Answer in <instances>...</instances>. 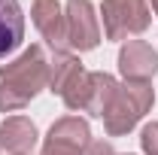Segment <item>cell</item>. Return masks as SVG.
<instances>
[{
  "label": "cell",
  "mask_w": 158,
  "mask_h": 155,
  "mask_svg": "<svg viewBox=\"0 0 158 155\" xmlns=\"http://www.w3.org/2000/svg\"><path fill=\"white\" fill-rule=\"evenodd\" d=\"M118 70L125 82H149L158 73V52L146 40H128L118 49Z\"/></svg>",
  "instance_id": "cell-7"
},
{
  "label": "cell",
  "mask_w": 158,
  "mask_h": 155,
  "mask_svg": "<svg viewBox=\"0 0 158 155\" xmlns=\"http://www.w3.org/2000/svg\"><path fill=\"white\" fill-rule=\"evenodd\" d=\"M40 140L37 125L27 116H9L0 125V152L9 155H27L34 149V143Z\"/></svg>",
  "instance_id": "cell-8"
},
{
  "label": "cell",
  "mask_w": 158,
  "mask_h": 155,
  "mask_svg": "<svg viewBox=\"0 0 158 155\" xmlns=\"http://www.w3.org/2000/svg\"><path fill=\"white\" fill-rule=\"evenodd\" d=\"M100 21L106 40H128L137 37L152 21V6L146 0H103L100 3Z\"/></svg>",
  "instance_id": "cell-3"
},
{
  "label": "cell",
  "mask_w": 158,
  "mask_h": 155,
  "mask_svg": "<svg viewBox=\"0 0 158 155\" xmlns=\"http://www.w3.org/2000/svg\"><path fill=\"white\" fill-rule=\"evenodd\" d=\"M49 61L43 46L24 49L15 61L0 67V113H19L49 85Z\"/></svg>",
  "instance_id": "cell-1"
},
{
  "label": "cell",
  "mask_w": 158,
  "mask_h": 155,
  "mask_svg": "<svg viewBox=\"0 0 158 155\" xmlns=\"http://www.w3.org/2000/svg\"><path fill=\"white\" fill-rule=\"evenodd\" d=\"M85 155H116V152H113L110 143H103V140H91L88 149H85Z\"/></svg>",
  "instance_id": "cell-13"
},
{
  "label": "cell",
  "mask_w": 158,
  "mask_h": 155,
  "mask_svg": "<svg viewBox=\"0 0 158 155\" xmlns=\"http://www.w3.org/2000/svg\"><path fill=\"white\" fill-rule=\"evenodd\" d=\"M67 46L76 52H91L100 43V21L91 0H67Z\"/></svg>",
  "instance_id": "cell-5"
},
{
  "label": "cell",
  "mask_w": 158,
  "mask_h": 155,
  "mask_svg": "<svg viewBox=\"0 0 158 155\" xmlns=\"http://www.w3.org/2000/svg\"><path fill=\"white\" fill-rule=\"evenodd\" d=\"M82 73H85V70H82V61H79L76 55H67V52H64V55H55L52 67H49V91L61 97Z\"/></svg>",
  "instance_id": "cell-11"
},
{
  "label": "cell",
  "mask_w": 158,
  "mask_h": 155,
  "mask_svg": "<svg viewBox=\"0 0 158 155\" xmlns=\"http://www.w3.org/2000/svg\"><path fill=\"white\" fill-rule=\"evenodd\" d=\"M155 103V88L152 82H125L118 85V94L110 107V113L103 116V128L110 137L128 134L140 119L146 116Z\"/></svg>",
  "instance_id": "cell-2"
},
{
  "label": "cell",
  "mask_w": 158,
  "mask_h": 155,
  "mask_svg": "<svg viewBox=\"0 0 158 155\" xmlns=\"http://www.w3.org/2000/svg\"><path fill=\"white\" fill-rule=\"evenodd\" d=\"M149 6H152V12L158 15V0H149Z\"/></svg>",
  "instance_id": "cell-14"
},
{
  "label": "cell",
  "mask_w": 158,
  "mask_h": 155,
  "mask_svg": "<svg viewBox=\"0 0 158 155\" xmlns=\"http://www.w3.org/2000/svg\"><path fill=\"white\" fill-rule=\"evenodd\" d=\"M140 146L146 155H158V122H149L140 134Z\"/></svg>",
  "instance_id": "cell-12"
},
{
  "label": "cell",
  "mask_w": 158,
  "mask_h": 155,
  "mask_svg": "<svg viewBox=\"0 0 158 155\" xmlns=\"http://www.w3.org/2000/svg\"><path fill=\"white\" fill-rule=\"evenodd\" d=\"M88 143H91L88 122L79 116H64L49 128V137L43 143V155H85Z\"/></svg>",
  "instance_id": "cell-4"
},
{
  "label": "cell",
  "mask_w": 158,
  "mask_h": 155,
  "mask_svg": "<svg viewBox=\"0 0 158 155\" xmlns=\"http://www.w3.org/2000/svg\"><path fill=\"white\" fill-rule=\"evenodd\" d=\"M31 21L37 24L40 37L46 40L55 55H64L70 46H67V15L61 9L58 0H34L31 6Z\"/></svg>",
  "instance_id": "cell-6"
},
{
  "label": "cell",
  "mask_w": 158,
  "mask_h": 155,
  "mask_svg": "<svg viewBox=\"0 0 158 155\" xmlns=\"http://www.w3.org/2000/svg\"><path fill=\"white\" fill-rule=\"evenodd\" d=\"M24 40V15L19 0H0V58L19 49Z\"/></svg>",
  "instance_id": "cell-10"
},
{
  "label": "cell",
  "mask_w": 158,
  "mask_h": 155,
  "mask_svg": "<svg viewBox=\"0 0 158 155\" xmlns=\"http://www.w3.org/2000/svg\"><path fill=\"white\" fill-rule=\"evenodd\" d=\"M118 94V82L110 73H88V94H85V113H91V116L103 119L110 113V107H113V100Z\"/></svg>",
  "instance_id": "cell-9"
}]
</instances>
